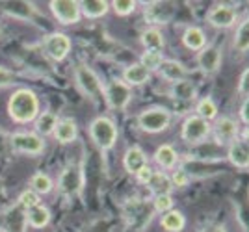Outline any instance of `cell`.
Returning a JSON list of instances; mask_svg holds the SVG:
<instances>
[{"label": "cell", "instance_id": "obj_1", "mask_svg": "<svg viewBox=\"0 0 249 232\" xmlns=\"http://www.w3.org/2000/svg\"><path fill=\"white\" fill-rule=\"evenodd\" d=\"M8 112L15 123H32L39 116V100L30 89H17L10 97Z\"/></svg>", "mask_w": 249, "mask_h": 232}, {"label": "cell", "instance_id": "obj_2", "mask_svg": "<svg viewBox=\"0 0 249 232\" xmlns=\"http://www.w3.org/2000/svg\"><path fill=\"white\" fill-rule=\"evenodd\" d=\"M89 134L97 143V147H101L103 150L112 149L117 141V127L108 117H97L89 127Z\"/></svg>", "mask_w": 249, "mask_h": 232}, {"label": "cell", "instance_id": "obj_3", "mask_svg": "<svg viewBox=\"0 0 249 232\" xmlns=\"http://www.w3.org/2000/svg\"><path fill=\"white\" fill-rule=\"evenodd\" d=\"M171 116L164 108H149L145 112H142L138 116V125L143 132H151V134H158L162 130L169 127Z\"/></svg>", "mask_w": 249, "mask_h": 232}, {"label": "cell", "instance_id": "obj_4", "mask_svg": "<svg viewBox=\"0 0 249 232\" xmlns=\"http://www.w3.org/2000/svg\"><path fill=\"white\" fill-rule=\"evenodd\" d=\"M208 134H210L208 121L201 119L199 116L188 117L184 125H182V130H180V137L188 143H201V141L207 139Z\"/></svg>", "mask_w": 249, "mask_h": 232}, {"label": "cell", "instance_id": "obj_5", "mask_svg": "<svg viewBox=\"0 0 249 232\" xmlns=\"http://www.w3.org/2000/svg\"><path fill=\"white\" fill-rule=\"evenodd\" d=\"M60 191L67 197H73L78 191L82 190V167L71 164L60 173V180H58Z\"/></svg>", "mask_w": 249, "mask_h": 232}, {"label": "cell", "instance_id": "obj_6", "mask_svg": "<svg viewBox=\"0 0 249 232\" xmlns=\"http://www.w3.org/2000/svg\"><path fill=\"white\" fill-rule=\"evenodd\" d=\"M74 76H76V85L82 89V93H86L91 99L103 97V85L99 82V76L91 69H88L86 65H78L74 71Z\"/></svg>", "mask_w": 249, "mask_h": 232}, {"label": "cell", "instance_id": "obj_7", "mask_svg": "<svg viewBox=\"0 0 249 232\" xmlns=\"http://www.w3.org/2000/svg\"><path fill=\"white\" fill-rule=\"evenodd\" d=\"M43 49H45V52L49 54L52 60L62 62V60L67 58V54H69V50H71V39H69L65 33L54 32L45 37Z\"/></svg>", "mask_w": 249, "mask_h": 232}, {"label": "cell", "instance_id": "obj_8", "mask_svg": "<svg viewBox=\"0 0 249 232\" xmlns=\"http://www.w3.org/2000/svg\"><path fill=\"white\" fill-rule=\"evenodd\" d=\"M51 10L62 24H74L80 21V6L74 0H52Z\"/></svg>", "mask_w": 249, "mask_h": 232}, {"label": "cell", "instance_id": "obj_9", "mask_svg": "<svg viewBox=\"0 0 249 232\" xmlns=\"http://www.w3.org/2000/svg\"><path fill=\"white\" fill-rule=\"evenodd\" d=\"M11 145L17 152L24 154H39L45 149V141L34 132H21L11 136Z\"/></svg>", "mask_w": 249, "mask_h": 232}, {"label": "cell", "instance_id": "obj_10", "mask_svg": "<svg viewBox=\"0 0 249 232\" xmlns=\"http://www.w3.org/2000/svg\"><path fill=\"white\" fill-rule=\"evenodd\" d=\"M104 95H106V100L108 104L115 108V110H123L124 106L130 102V87L121 82V80H114L110 82L108 87L104 89Z\"/></svg>", "mask_w": 249, "mask_h": 232}, {"label": "cell", "instance_id": "obj_11", "mask_svg": "<svg viewBox=\"0 0 249 232\" xmlns=\"http://www.w3.org/2000/svg\"><path fill=\"white\" fill-rule=\"evenodd\" d=\"M214 139H216V143L219 145H225V143H232L234 139H236V134H238V127H236V123L232 121V119H229V117H221L216 121V125H214Z\"/></svg>", "mask_w": 249, "mask_h": 232}, {"label": "cell", "instance_id": "obj_12", "mask_svg": "<svg viewBox=\"0 0 249 232\" xmlns=\"http://www.w3.org/2000/svg\"><path fill=\"white\" fill-rule=\"evenodd\" d=\"M175 13L173 4L169 2H155V4H149V8L145 10V19L151 24H166Z\"/></svg>", "mask_w": 249, "mask_h": 232}, {"label": "cell", "instance_id": "obj_13", "mask_svg": "<svg viewBox=\"0 0 249 232\" xmlns=\"http://www.w3.org/2000/svg\"><path fill=\"white\" fill-rule=\"evenodd\" d=\"M236 21V11L227 4H219L208 13V22L216 28H229Z\"/></svg>", "mask_w": 249, "mask_h": 232}, {"label": "cell", "instance_id": "obj_14", "mask_svg": "<svg viewBox=\"0 0 249 232\" xmlns=\"http://www.w3.org/2000/svg\"><path fill=\"white\" fill-rule=\"evenodd\" d=\"M197 64L201 67V71H205V73H214L216 69L219 67L221 64V52H219L218 47H205V49H201L197 54Z\"/></svg>", "mask_w": 249, "mask_h": 232}, {"label": "cell", "instance_id": "obj_15", "mask_svg": "<svg viewBox=\"0 0 249 232\" xmlns=\"http://www.w3.org/2000/svg\"><path fill=\"white\" fill-rule=\"evenodd\" d=\"M229 160L232 166L240 169H248L249 166V145L248 139H234L229 147Z\"/></svg>", "mask_w": 249, "mask_h": 232}, {"label": "cell", "instance_id": "obj_16", "mask_svg": "<svg viewBox=\"0 0 249 232\" xmlns=\"http://www.w3.org/2000/svg\"><path fill=\"white\" fill-rule=\"evenodd\" d=\"M52 134L60 143H71V141L76 139V134H78L76 123L73 119H62V121L56 123V128H54Z\"/></svg>", "mask_w": 249, "mask_h": 232}, {"label": "cell", "instance_id": "obj_17", "mask_svg": "<svg viewBox=\"0 0 249 232\" xmlns=\"http://www.w3.org/2000/svg\"><path fill=\"white\" fill-rule=\"evenodd\" d=\"M123 166L128 173L136 175L140 169L147 166V158H145V154H143V150L138 147L128 149L126 154H124V158H123Z\"/></svg>", "mask_w": 249, "mask_h": 232}, {"label": "cell", "instance_id": "obj_18", "mask_svg": "<svg viewBox=\"0 0 249 232\" xmlns=\"http://www.w3.org/2000/svg\"><path fill=\"white\" fill-rule=\"evenodd\" d=\"M160 73H162V76H164L166 80H171V82L175 84V82L184 80L186 69H184V65L175 62V60H164L162 65H160Z\"/></svg>", "mask_w": 249, "mask_h": 232}, {"label": "cell", "instance_id": "obj_19", "mask_svg": "<svg viewBox=\"0 0 249 232\" xmlns=\"http://www.w3.org/2000/svg\"><path fill=\"white\" fill-rule=\"evenodd\" d=\"M123 78H124V84L128 85H142L145 84L147 80L151 78V73L147 71L143 65L140 64H134L130 65V67H126L123 73Z\"/></svg>", "mask_w": 249, "mask_h": 232}, {"label": "cell", "instance_id": "obj_20", "mask_svg": "<svg viewBox=\"0 0 249 232\" xmlns=\"http://www.w3.org/2000/svg\"><path fill=\"white\" fill-rule=\"evenodd\" d=\"M182 43L184 47H188L190 50H201L205 49V43H207V37H205V32L197 28V26H190L184 35H182Z\"/></svg>", "mask_w": 249, "mask_h": 232}, {"label": "cell", "instance_id": "obj_21", "mask_svg": "<svg viewBox=\"0 0 249 232\" xmlns=\"http://www.w3.org/2000/svg\"><path fill=\"white\" fill-rule=\"evenodd\" d=\"M26 217H28V223L34 229H43L51 221V212H49V208L37 204V206H34L30 210H26Z\"/></svg>", "mask_w": 249, "mask_h": 232}, {"label": "cell", "instance_id": "obj_22", "mask_svg": "<svg viewBox=\"0 0 249 232\" xmlns=\"http://www.w3.org/2000/svg\"><path fill=\"white\" fill-rule=\"evenodd\" d=\"M78 6H80V13H86L88 17H103L106 15V11H108V2H104V0H84V2H78Z\"/></svg>", "mask_w": 249, "mask_h": 232}, {"label": "cell", "instance_id": "obj_23", "mask_svg": "<svg viewBox=\"0 0 249 232\" xmlns=\"http://www.w3.org/2000/svg\"><path fill=\"white\" fill-rule=\"evenodd\" d=\"M147 186L155 191L156 195H164V193H169L171 190V180L166 173H160V171H153L151 179L147 182Z\"/></svg>", "mask_w": 249, "mask_h": 232}, {"label": "cell", "instance_id": "obj_24", "mask_svg": "<svg viewBox=\"0 0 249 232\" xmlns=\"http://www.w3.org/2000/svg\"><path fill=\"white\" fill-rule=\"evenodd\" d=\"M56 123H58V117L52 112H43L41 116H37V119H36V130L41 136H51L56 128Z\"/></svg>", "mask_w": 249, "mask_h": 232}, {"label": "cell", "instance_id": "obj_25", "mask_svg": "<svg viewBox=\"0 0 249 232\" xmlns=\"http://www.w3.org/2000/svg\"><path fill=\"white\" fill-rule=\"evenodd\" d=\"M155 160L158 162L160 167L171 169L177 164L175 149L171 147V145H162V147H158V150H156V154H155Z\"/></svg>", "mask_w": 249, "mask_h": 232}, {"label": "cell", "instance_id": "obj_26", "mask_svg": "<svg viewBox=\"0 0 249 232\" xmlns=\"http://www.w3.org/2000/svg\"><path fill=\"white\" fill-rule=\"evenodd\" d=\"M171 95L178 99V100H192L196 97V85L188 80H180V82H175L173 87H171Z\"/></svg>", "mask_w": 249, "mask_h": 232}, {"label": "cell", "instance_id": "obj_27", "mask_svg": "<svg viewBox=\"0 0 249 232\" xmlns=\"http://www.w3.org/2000/svg\"><path fill=\"white\" fill-rule=\"evenodd\" d=\"M162 227L169 232H178L184 227V217H182V214L177 210L166 212V215L162 217Z\"/></svg>", "mask_w": 249, "mask_h": 232}, {"label": "cell", "instance_id": "obj_28", "mask_svg": "<svg viewBox=\"0 0 249 232\" xmlns=\"http://www.w3.org/2000/svg\"><path fill=\"white\" fill-rule=\"evenodd\" d=\"M142 43L147 47V50H160L164 47V37L156 28H149L142 35Z\"/></svg>", "mask_w": 249, "mask_h": 232}, {"label": "cell", "instance_id": "obj_29", "mask_svg": "<svg viewBox=\"0 0 249 232\" xmlns=\"http://www.w3.org/2000/svg\"><path fill=\"white\" fill-rule=\"evenodd\" d=\"M162 62H164V56H162V52H160V50H147V52H143V56H142L140 65H143L147 71L151 73V71L160 69Z\"/></svg>", "mask_w": 249, "mask_h": 232}, {"label": "cell", "instance_id": "obj_30", "mask_svg": "<svg viewBox=\"0 0 249 232\" xmlns=\"http://www.w3.org/2000/svg\"><path fill=\"white\" fill-rule=\"evenodd\" d=\"M30 184H32V191H36V193H51L52 191V180L45 173L34 175L30 179Z\"/></svg>", "mask_w": 249, "mask_h": 232}, {"label": "cell", "instance_id": "obj_31", "mask_svg": "<svg viewBox=\"0 0 249 232\" xmlns=\"http://www.w3.org/2000/svg\"><path fill=\"white\" fill-rule=\"evenodd\" d=\"M218 114V108L212 102V99H203L197 106V116L205 121H212Z\"/></svg>", "mask_w": 249, "mask_h": 232}, {"label": "cell", "instance_id": "obj_32", "mask_svg": "<svg viewBox=\"0 0 249 232\" xmlns=\"http://www.w3.org/2000/svg\"><path fill=\"white\" fill-rule=\"evenodd\" d=\"M234 43H236V49L242 50V52H248L249 50V24H248V21H244L242 24H240Z\"/></svg>", "mask_w": 249, "mask_h": 232}, {"label": "cell", "instance_id": "obj_33", "mask_svg": "<svg viewBox=\"0 0 249 232\" xmlns=\"http://www.w3.org/2000/svg\"><path fill=\"white\" fill-rule=\"evenodd\" d=\"M19 204H21L22 208H26V210H30L34 206H37L39 204V197H37V193L36 191H22L21 197H19Z\"/></svg>", "mask_w": 249, "mask_h": 232}, {"label": "cell", "instance_id": "obj_34", "mask_svg": "<svg viewBox=\"0 0 249 232\" xmlns=\"http://www.w3.org/2000/svg\"><path fill=\"white\" fill-rule=\"evenodd\" d=\"M112 8L117 15H128L136 10V2L134 0H115L112 2Z\"/></svg>", "mask_w": 249, "mask_h": 232}, {"label": "cell", "instance_id": "obj_35", "mask_svg": "<svg viewBox=\"0 0 249 232\" xmlns=\"http://www.w3.org/2000/svg\"><path fill=\"white\" fill-rule=\"evenodd\" d=\"M173 206V199L169 193H164V195H156L155 199V208L158 212H169Z\"/></svg>", "mask_w": 249, "mask_h": 232}, {"label": "cell", "instance_id": "obj_36", "mask_svg": "<svg viewBox=\"0 0 249 232\" xmlns=\"http://www.w3.org/2000/svg\"><path fill=\"white\" fill-rule=\"evenodd\" d=\"M171 180V184L173 186H177V188H182V186H186L188 184V175H186V171H175V175H173V179H169Z\"/></svg>", "mask_w": 249, "mask_h": 232}, {"label": "cell", "instance_id": "obj_37", "mask_svg": "<svg viewBox=\"0 0 249 232\" xmlns=\"http://www.w3.org/2000/svg\"><path fill=\"white\" fill-rule=\"evenodd\" d=\"M151 175H153V169L145 166V167H142L138 173H136V177H138V182H142V184H147L149 179H151Z\"/></svg>", "mask_w": 249, "mask_h": 232}, {"label": "cell", "instance_id": "obj_38", "mask_svg": "<svg viewBox=\"0 0 249 232\" xmlns=\"http://www.w3.org/2000/svg\"><path fill=\"white\" fill-rule=\"evenodd\" d=\"M10 84H13V74H11L8 69L0 67V87H2V85H10Z\"/></svg>", "mask_w": 249, "mask_h": 232}, {"label": "cell", "instance_id": "obj_39", "mask_svg": "<svg viewBox=\"0 0 249 232\" xmlns=\"http://www.w3.org/2000/svg\"><path fill=\"white\" fill-rule=\"evenodd\" d=\"M248 78H249V69H246L244 71V74L240 76V93L244 97H248Z\"/></svg>", "mask_w": 249, "mask_h": 232}, {"label": "cell", "instance_id": "obj_40", "mask_svg": "<svg viewBox=\"0 0 249 232\" xmlns=\"http://www.w3.org/2000/svg\"><path fill=\"white\" fill-rule=\"evenodd\" d=\"M240 116H242V119H244V123H246V125H248V99H246V100H244V106H242V108H240Z\"/></svg>", "mask_w": 249, "mask_h": 232}, {"label": "cell", "instance_id": "obj_41", "mask_svg": "<svg viewBox=\"0 0 249 232\" xmlns=\"http://www.w3.org/2000/svg\"><path fill=\"white\" fill-rule=\"evenodd\" d=\"M203 232H223L221 229H207V231H203Z\"/></svg>", "mask_w": 249, "mask_h": 232}]
</instances>
